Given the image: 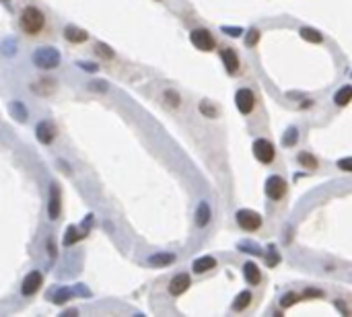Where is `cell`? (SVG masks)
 <instances>
[{
    "instance_id": "1",
    "label": "cell",
    "mask_w": 352,
    "mask_h": 317,
    "mask_svg": "<svg viewBox=\"0 0 352 317\" xmlns=\"http://www.w3.org/2000/svg\"><path fill=\"white\" fill-rule=\"evenodd\" d=\"M21 29L25 31L27 35H35V33H40V31L44 29V25H46V17H44V13L40 11V9H35V7H27L23 13H21Z\"/></svg>"
},
{
    "instance_id": "2",
    "label": "cell",
    "mask_w": 352,
    "mask_h": 317,
    "mask_svg": "<svg viewBox=\"0 0 352 317\" xmlns=\"http://www.w3.org/2000/svg\"><path fill=\"white\" fill-rule=\"evenodd\" d=\"M33 64L42 70H54L60 64V52L56 48L44 46L33 52Z\"/></svg>"
},
{
    "instance_id": "3",
    "label": "cell",
    "mask_w": 352,
    "mask_h": 317,
    "mask_svg": "<svg viewBox=\"0 0 352 317\" xmlns=\"http://www.w3.org/2000/svg\"><path fill=\"white\" fill-rule=\"evenodd\" d=\"M235 218L243 231H258L262 227V216L253 210H239L235 214Z\"/></svg>"
},
{
    "instance_id": "4",
    "label": "cell",
    "mask_w": 352,
    "mask_h": 317,
    "mask_svg": "<svg viewBox=\"0 0 352 317\" xmlns=\"http://www.w3.org/2000/svg\"><path fill=\"white\" fill-rule=\"evenodd\" d=\"M253 154L260 163H272L274 156H276V150H274V144L270 140L260 138V140L253 142Z\"/></svg>"
},
{
    "instance_id": "5",
    "label": "cell",
    "mask_w": 352,
    "mask_h": 317,
    "mask_svg": "<svg viewBox=\"0 0 352 317\" xmlns=\"http://www.w3.org/2000/svg\"><path fill=\"white\" fill-rule=\"evenodd\" d=\"M189 39L202 52H210L216 46V42H214V37H212V33L208 29H194V31H191V35H189Z\"/></svg>"
},
{
    "instance_id": "6",
    "label": "cell",
    "mask_w": 352,
    "mask_h": 317,
    "mask_svg": "<svg viewBox=\"0 0 352 317\" xmlns=\"http://www.w3.org/2000/svg\"><path fill=\"white\" fill-rule=\"evenodd\" d=\"M62 212V192H60V185L52 183L50 187V198H48V216L52 220H58Z\"/></svg>"
},
{
    "instance_id": "7",
    "label": "cell",
    "mask_w": 352,
    "mask_h": 317,
    "mask_svg": "<svg viewBox=\"0 0 352 317\" xmlns=\"http://www.w3.org/2000/svg\"><path fill=\"white\" fill-rule=\"evenodd\" d=\"M42 282H44V278H42V272H37V270L29 272V274L25 276L23 284H21V293H23L25 297H31V295H35V293H37V291L42 289Z\"/></svg>"
},
{
    "instance_id": "8",
    "label": "cell",
    "mask_w": 352,
    "mask_h": 317,
    "mask_svg": "<svg viewBox=\"0 0 352 317\" xmlns=\"http://www.w3.org/2000/svg\"><path fill=\"white\" fill-rule=\"evenodd\" d=\"M235 105L241 113H251L253 107H255V97H253V93L249 89H239L235 93Z\"/></svg>"
},
{
    "instance_id": "9",
    "label": "cell",
    "mask_w": 352,
    "mask_h": 317,
    "mask_svg": "<svg viewBox=\"0 0 352 317\" xmlns=\"http://www.w3.org/2000/svg\"><path fill=\"white\" fill-rule=\"evenodd\" d=\"M286 183L280 175H272V177H268V181H266V194L272 198V200H280L284 194H286Z\"/></svg>"
},
{
    "instance_id": "10",
    "label": "cell",
    "mask_w": 352,
    "mask_h": 317,
    "mask_svg": "<svg viewBox=\"0 0 352 317\" xmlns=\"http://www.w3.org/2000/svg\"><path fill=\"white\" fill-rule=\"evenodd\" d=\"M189 284H191L189 276L181 272V274H177V276L171 278V282H169V293H171L173 297H179V295H183V293L189 289Z\"/></svg>"
},
{
    "instance_id": "11",
    "label": "cell",
    "mask_w": 352,
    "mask_h": 317,
    "mask_svg": "<svg viewBox=\"0 0 352 317\" xmlns=\"http://www.w3.org/2000/svg\"><path fill=\"white\" fill-rule=\"evenodd\" d=\"M35 136L42 144H52L54 138H56V130H54V126L50 122H40L37 128H35Z\"/></svg>"
},
{
    "instance_id": "12",
    "label": "cell",
    "mask_w": 352,
    "mask_h": 317,
    "mask_svg": "<svg viewBox=\"0 0 352 317\" xmlns=\"http://www.w3.org/2000/svg\"><path fill=\"white\" fill-rule=\"evenodd\" d=\"M220 58H222V62H225V68L229 70V74H235L239 70V56H237L235 50L225 48L220 52Z\"/></svg>"
},
{
    "instance_id": "13",
    "label": "cell",
    "mask_w": 352,
    "mask_h": 317,
    "mask_svg": "<svg viewBox=\"0 0 352 317\" xmlns=\"http://www.w3.org/2000/svg\"><path fill=\"white\" fill-rule=\"evenodd\" d=\"M64 37H66L68 42H72V44H83V42L89 39V33H87L85 29H81V27L68 25L66 29H64Z\"/></svg>"
},
{
    "instance_id": "14",
    "label": "cell",
    "mask_w": 352,
    "mask_h": 317,
    "mask_svg": "<svg viewBox=\"0 0 352 317\" xmlns=\"http://www.w3.org/2000/svg\"><path fill=\"white\" fill-rule=\"evenodd\" d=\"M173 262H175V256H173V253H167V251L152 253V256L148 258V264L154 266V268H165V266H169Z\"/></svg>"
},
{
    "instance_id": "15",
    "label": "cell",
    "mask_w": 352,
    "mask_h": 317,
    "mask_svg": "<svg viewBox=\"0 0 352 317\" xmlns=\"http://www.w3.org/2000/svg\"><path fill=\"white\" fill-rule=\"evenodd\" d=\"M191 268H194L196 274H204V272L216 268V260L212 256H202V258H198L194 264H191Z\"/></svg>"
},
{
    "instance_id": "16",
    "label": "cell",
    "mask_w": 352,
    "mask_h": 317,
    "mask_svg": "<svg viewBox=\"0 0 352 317\" xmlns=\"http://www.w3.org/2000/svg\"><path fill=\"white\" fill-rule=\"evenodd\" d=\"M243 276H245V280H247L249 284H260V280H262L260 268L255 266L253 262H247V264L243 266Z\"/></svg>"
},
{
    "instance_id": "17",
    "label": "cell",
    "mask_w": 352,
    "mask_h": 317,
    "mask_svg": "<svg viewBox=\"0 0 352 317\" xmlns=\"http://www.w3.org/2000/svg\"><path fill=\"white\" fill-rule=\"evenodd\" d=\"M208 223H210V206H208V202H200L198 210H196V225L206 227Z\"/></svg>"
},
{
    "instance_id": "18",
    "label": "cell",
    "mask_w": 352,
    "mask_h": 317,
    "mask_svg": "<svg viewBox=\"0 0 352 317\" xmlns=\"http://www.w3.org/2000/svg\"><path fill=\"white\" fill-rule=\"evenodd\" d=\"M9 111H11V115H13L15 120H19V122H27V117H29L27 107L23 105V101H13V103L9 105Z\"/></svg>"
},
{
    "instance_id": "19",
    "label": "cell",
    "mask_w": 352,
    "mask_h": 317,
    "mask_svg": "<svg viewBox=\"0 0 352 317\" xmlns=\"http://www.w3.org/2000/svg\"><path fill=\"white\" fill-rule=\"evenodd\" d=\"M301 37H303L305 42H311V44H322V42H324V35L319 33V31L311 29V27H303V29H301Z\"/></svg>"
},
{
    "instance_id": "20",
    "label": "cell",
    "mask_w": 352,
    "mask_h": 317,
    "mask_svg": "<svg viewBox=\"0 0 352 317\" xmlns=\"http://www.w3.org/2000/svg\"><path fill=\"white\" fill-rule=\"evenodd\" d=\"M350 99H352V87H342V89L334 95V101H336L338 105H348Z\"/></svg>"
},
{
    "instance_id": "21",
    "label": "cell",
    "mask_w": 352,
    "mask_h": 317,
    "mask_svg": "<svg viewBox=\"0 0 352 317\" xmlns=\"http://www.w3.org/2000/svg\"><path fill=\"white\" fill-rule=\"evenodd\" d=\"M249 303H251V293L249 291H243V293L237 295V299L233 303V309L235 311H243L245 307H249Z\"/></svg>"
},
{
    "instance_id": "22",
    "label": "cell",
    "mask_w": 352,
    "mask_h": 317,
    "mask_svg": "<svg viewBox=\"0 0 352 317\" xmlns=\"http://www.w3.org/2000/svg\"><path fill=\"white\" fill-rule=\"evenodd\" d=\"M85 235L83 233H79V229L74 227V225H70L68 229H66V235H64V245H72V243H76V241H81Z\"/></svg>"
},
{
    "instance_id": "23",
    "label": "cell",
    "mask_w": 352,
    "mask_h": 317,
    "mask_svg": "<svg viewBox=\"0 0 352 317\" xmlns=\"http://www.w3.org/2000/svg\"><path fill=\"white\" fill-rule=\"evenodd\" d=\"M74 295V291L72 289H66V287H62V289H58L56 291V295H54V303L56 305H64L70 297Z\"/></svg>"
},
{
    "instance_id": "24",
    "label": "cell",
    "mask_w": 352,
    "mask_h": 317,
    "mask_svg": "<svg viewBox=\"0 0 352 317\" xmlns=\"http://www.w3.org/2000/svg\"><path fill=\"white\" fill-rule=\"evenodd\" d=\"M95 52H97L99 58H103V60H113V56H115V52H113L107 44H103V42H97V44H95Z\"/></svg>"
},
{
    "instance_id": "25",
    "label": "cell",
    "mask_w": 352,
    "mask_h": 317,
    "mask_svg": "<svg viewBox=\"0 0 352 317\" xmlns=\"http://www.w3.org/2000/svg\"><path fill=\"white\" fill-rule=\"evenodd\" d=\"M299 163L303 167H307V169H315L317 167V158L313 154H309V152H301L299 154Z\"/></svg>"
},
{
    "instance_id": "26",
    "label": "cell",
    "mask_w": 352,
    "mask_h": 317,
    "mask_svg": "<svg viewBox=\"0 0 352 317\" xmlns=\"http://www.w3.org/2000/svg\"><path fill=\"white\" fill-rule=\"evenodd\" d=\"M258 42H260V31L258 29H249L247 31V37H245V46L247 48H253Z\"/></svg>"
},
{
    "instance_id": "27",
    "label": "cell",
    "mask_w": 352,
    "mask_h": 317,
    "mask_svg": "<svg viewBox=\"0 0 352 317\" xmlns=\"http://www.w3.org/2000/svg\"><path fill=\"white\" fill-rule=\"evenodd\" d=\"M297 142V128H289L286 130V134H284V138H282V144L284 146H293Z\"/></svg>"
},
{
    "instance_id": "28",
    "label": "cell",
    "mask_w": 352,
    "mask_h": 317,
    "mask_svg": "<svg viewBox=\"0 0 352 317\" xmlns=\"http://www.w3.org/2000/svg\"><path fill=\"white\" fill-rule=\"evenodd\" d=\"M297 301H299V297H297L295 293H286V295H284V297L280 299V305H282V307L286 309V307H293V305H295Z\"/></svg>"
},
{
    "instance_id": "29",
    "label": "cell",
    "mask_w": 352,
    "mask_h": 317,
    "mask_svg": "<svg viewBox=\"0 0 352 317\" xmlns=\"http://www.w3.org/2000/svg\"><path fill=\"white\" fill-rule=\"evenodd\" d=\"M200 111H202L204 115H208V117H214V115H216V107H212V105L206 103V101L200 103Z\"/></svg>"
},
{
    "instance_id": "30",
    "label": "cell",
    "mask_w": 352,
    "mask_h": 317,
    "mask_svg": "<svg viewBox=\"0 0 352 317\" xmlns=\"http://www.w3.org/2000/svg\"><path fill=\"white\" fill-rule=\"evenodd\" d=\"M165 99H167L169 105H173V107L179 105V95H177L175 91H165Z\"/></svg>"
},
{
    "instance_id": "31",
    "label": "cell",
    "mask_w": 352,
    "mask_h": 317,
    "mask_svg": "<svg viewBox=\"0 0 352 317\" xmlns=\"http://www.w3.org/2000/svg\"><path fill=\"white\" fill-rule=\"evenodd\" d=\"M338 169L352 173V156H348V158H342V161H338Z\"/></svg>"
},
{
    "instance_id": "32",
    "label": "cell",
    "mask_w": 352,
    "mask_h": 317,
    "mask_svg": "<svg viewBox=\"0 0 352 317\" xmlns=\"http://www.w3.org/2000/svg\"><path fill=\"white\" fill-rule=\"evenodd\" d=\"M76 66L83 68V70H87V72H97L99 70L97 64H93V62H76Z\"/></svg>"
},
{
    "instance_id": "33",
    "label": "cell",
    "mask_w": 352,
    "mask_h": 317,
    "mask_svg": "<svg viewBox=\"0 0 352 317\" xmlns=\"http://www.w3.org/2000/svg\"><path fill=\"white\" fill-rule=\"evenodd\" d=\"M222 33L233 35V37H239V35L243 33V29H241V27H222Z\"/></svg>"
},
{
    "instance_id": "34",
    "label": "cell",
    "mask_w": 352,
    "mask_h": 317,
    "mask_svg": "<svg viewBox=\"0 0 352 317\" xmlns=\"http://www.w3.org/2000/svg\"><path fill=\"white\" fill-rule=\"evenodd\" d=\"M0 48H3V52H5L7 56H13L15 50H17V44H15V42H7V44H3Z\"/></svg>"
},
{
    "instance_id": "35",
    "label": "cell",
    "mask_w": 352,
    "mask_h": 317,
    "mask_svg": "<svg viewBox=\"0 0 352 317\" xmlns=\"http://www.w3.org/2000/svg\"><path fill=\"white\" fill-rule=\"evenodd\" d=\"M89 87H91L93 91H107V83H105V81H93Z\"/></svg>"
},
{
    "instance_id": "36",
    "label": "cell",
    "mask_w": 352,
    "mask_h": 317,
    "mask_svg": "<svg viewBox=\"0 0 352 317\" xmlns=\"http://www.w3.org/2000/svg\"><path fill=\"white\" fill-rule=\"evenodd\" d=\"M278 262H280V258H278V253H270V256L266 258V264H268L270 268H272V266H276Z\"/></svg>"
},
{
    "instance_id": "37",
    "label": "cell",
    "mask_w": 352,
    "mask_h": 317,
    "mask_svg": "<svg viewBox=\"0 0 352 317\" xmlns=\"http://www.w3.org/2000/svg\"><path fill=\"white\" fill-rule=\"evenodd\" d=\"M309 297H324V291H313V289H309V291L303 293V299H309Z\"/></svg>"
},
{
    "instance_id": "38",
    "label": "cell",
    "mask_w": 352,
    "mask_h": 317,
    "mask_svg": "<svg viewBox=\"0 0 352 317\" xmlns=\"http://www.w3.org/2000/svg\"><path fill=\"white\" fill-rule=\"evenodd\" d=\"M46 247H48V253H50V256H52V258H56V243H54V239H52V237L48 239V245H46Z\"/></svg>"
},
{
    "instance_id": "39",
    "label": "cell",
    "mask_w": 352,
    "mask_h": 317,
    "mask_svg": "<svg viewBox=\"0 0 352 317\" xmlns=\"http://www.w3.org/2000/svg\"><path fill=\"white\" fill-rule=\"evenodd\" d=\"M74 293H76V295H85V297H89V295H91V293H89L85 287H76V289H74Z\"/></svg>"
},
{
    "instance_id": "40",
    "label": "cell",
    "mask_w": 352,
    "mask_h": 317,
    "mask_svg": "<svg viewBox=\"0 0 352 317\" xmlns=\"http://www.w3.org/2000/svg\"><path fill=\"white\" fill-rule=\"evenodd\" d=\"M336 307H338V309H340V311H342V313H346V315H348V313H350V311H348V309H346V307H344V305H342V301H336Z\"/></svg>"
},
{
    "instance_id": "41",
    "label": "cell",
    "mask_w": 352,
    "mask_h": 317,
    "mask_svg": "<svg viewBox=\"0 0 352 317\" xmlns=\"http://www.w3.org/2000/svg\"><path fill=\"white\" fill-rule=\"evenodd\" d=\"M58 165L62 167V171H64V173H70V169H68V165H64V161H58Z\"/></svg>"
}]
</instances>
